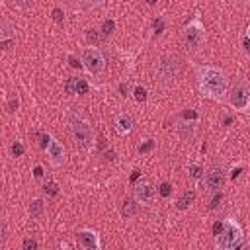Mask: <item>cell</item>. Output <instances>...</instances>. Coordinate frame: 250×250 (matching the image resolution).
I'll use <instances>...</instances> for the list:
<instances>
[{
    "instance_id": "cell-30",
    "label": "cell",
    "mask_w": 250,
    "mask_h": 250,
    "mask_svg": "<svg viewBox=\"0 0 250 250\" xmlns=\"http://www.w3.org/2000/svg\"><path fill=\"white\" fill-rule=\"evenodd\" d=\"M221 229H223V221H221V223L217 221V223L213 225V234H219V232H221Z\"/></svg>"
},
{
    "instance_id": "cell-12",
    "label": "cell",
    "mask_w": 250,
    "mask_h": 250,
    "mask_svg": "<svg viewBox=\"0 0 250 250\" xmlns=\"http://www.w3.org/2000/svg\"><path fill=\"white\" fill-rule=\"evenodd\" d=\"M88 82L84 80V78H80V76H72V78H68V82H66V92L68 94H86L88 92Z\"/></svg>"
},
{
    "instance_id": "cell-35",
    "label": "cell",
    "mask_w": 250,
    "mask_h": 250,
    "mask_svg": "<svg viewBox=\"0 0 250 250\" xmlns=\"http://www.w3.org/2000/svg\"><path fill=\"white\" fill-rule=\"evenodd\" d=\"M78 64H80V62H78V61H76V59H74V57H70V66H74V68H76V66H78Z\"/></svg>"
},
{
    "instance_id": "cell-6",
    "label": "cell",
    "mask_w": 250,
    "mask_h": 250,
    "mask_svg": "<svg viewBox=\"0 0 250 250\" xmlns=\"http://www.w3.org/2000/svg\"><path fill=\"white\" fill-rule=\"evenodd\" d=\"M80 61H82L84 68H86L90 74H94V76H98V74H102V72L105 70V57H104V53H102L98 47H88V49H84Z\"/></svg>"
},
{
    "instance_id": "cell-5",
    "label": "cell",
    "mask_w": 250,
    "mask_h": 250,
    "mask_svg": "<svg viewBox=\"0 0 250 250\" xmlns=\"http://www.w3.org/2000/svg\"><path fill=\"white\" fill-rule=\"evenodd\" d=\"M227 96H229V102L234 107V111H240V113L248 111V107H250V88H248L246 80H238L227 92Z\"/></svg>"
},
{
    "instance_id": "cell-36",
    "label": "cell",
    "mask_w": 250,
    "mask_h": 250,
    "mask_svg": "<svg viewBox=\"0 0 250 250\" xmlns=\"http://www.w3.org/2000/svg\"><path fill=\"white\" fill-rule=\"evenodd\" d=\"M146 4H150V6H154V4H156V0H146Z\"/></svg>"
},
{
    "instance_id": "cell-2",
    "label": "cell",
    "mask_w": 250,
    "mask_h": 250,
    "mask_svg": "<svg viewBox=\"0 0 250 250\" xmlns=\"http://www.w3.org/2000/svg\"><path fill=\"white\" fill-rule=\"evenodd\" d=\"M244 238V230L240 227V223L232 217L223 221V229L219 234H215V246L219 250H234L242 244Z\"/></svg>"
},
{
    "instance_id": "cell-20",
    "label": "cell",
    "mask_w": 250,
    "mask_h": 250,
    "mask_svg": "<svg viewBox=\"0 0 250 250\" xmlns=\"http://www.w3.org/2000/svg\"><path fill=\"white\" fill-rule=\"evenodd\" d=\"M113 31H115V20H113V18L104 20V23H102V33H104V35H111Z\"/></svg>"
},
{
    "instance_id": "cell-24",
    "label": "cell",
    "mask_w": 250,
    "mask_h": 250,
    "mask_svg": "<svg viewBox=\"0 0 250 250\" xmlns=\"http://www.w3.org/2000/svg\"><path fill=\"white\" fill-rule=\"evenodd\" d=\"M23 250H37V240L25 238V240H23Z\"/></svg>"
},
{
    "instance_id": "cell-26",
    "label": "cell",
    "mask_w": 250,
    "mask_h": 250,
    "mask_svg": "<svg viewBox=\"0 0 250 250\" xmlns=\"http://www.w3.org/2000/svg\"><path fill=\"white\" fill-rule=\"evenodd\" d=\"M33 178H35V180H41V178H43V166H41V164H35V166H33Z\"/></svg>"
},
{
    "instance_id": "cell-34",
    "label": "cell",
    "mask_w": 250,
    "mask_h": 250,
    "mask_svg": "<svg viewBox=\"0 0 250 250\" xmlns=\"http://www.w3.org/2000/svg\"><path fill=\"white\" fill-rule=\"evenodd\" d=\"M4 238H6V234H4V227L0 225V248L4 246Z\"/></svg>"
},
{
    "instance_id": "cell-21",
    "label": "cell",
    "mask_w": 250,
    "mask_h": 250,
    "mask_svg": "<svg viewBox=\"0 0 250 250\" xmlns=\"http://www.w3.org/2000/svg\"><path fill=\"white\" fill-rule=\"evenodd\" d=\"M158 193H160L164 199H168V197L172 195V184H168V182H162V184H160V188H158Z\"/></svg>"
},
{
    "instance_id": "cell-3",
    "label": "cell",
    "mask_w": 250,
    "mask_h": 250,
    "mask_svg": "<svg viewBox=\"0 0 250 250\" xmlns=\"http://www.w3.org/2000/svg\"><path fill=\"white\" fill-rule=\"evenodd\" d=\"M70 131H72L74 141L82 148H86V150L94 148V133H92V127H90V123L86 121V117L80 111H72L70 113Z\"/></svg>"
},
{
    "instance_id": "cell-27",
    "label": "cell",
    "mask_w": 250,
    "mask_h": 250,
    "mask_svg": "<svg viewBox=\"0 0 250 250\" xmlns=\"http://www.w3.org/2000/svg\"><path fill=\"white\" fill-rule=\"evenodd\" d=\"M152 146H154V143H152V141H146L145 145H141V146H139V150H141V152H146V150H150Z\"/></svg>"
},
{
    "instance_id": "cell-7",
    "label": "cell",
    "mask_w": 250,
    "mask_h": 250,
    "mask_svg": "<svg viewBox=\"0 0 250 250\" xmlns=\"http://www.w3.org/2000/svg\"><path fill=\"white\" fill-rule=\"evenodd\" d=\"M133 197H135V201H139L141 205H146V207H148V205L154 203L156 189H154V186H152L150 182L141 180V182H137L135 188H133Z\"/></svg>"
},
{
    "instance_id": "cell-16",
    "label": "cell",
    "mask_w": 250,
    "mask_h": 250,
    "mask_svg": "<svg viewBox=\"0 0 250 250\" xmlns=\"http://www.w3.org/2000/svg\"><path fill=\"white\" fill-rule=\"evenodd\" d=\"M135 207H137L135 199H125L123 205H121V215H123L125 219H127V217H133V215H135Z\"/></svg>"
},
{
    "instance_id": "cell-25",
    "label": "cell",
    "mask_w": 250,
    "mask_h": 250,
    "mask_svg": "<svg viewBox=\"0 0 250 250\" xmlns=\"http://www.w3.org/2000/svg\"><path fill=\"white\" fill-rule=\"evenodd\" d=\"M53 20H55L57 23H61V21L64 20V14H62L61 8H55V10H53Z\"/></svg>"
},
{
    "instance_id": "cell-15",
    "label": "cell",
    "mask_w": 250,
    "mask_h": 250,
    "mask_svg": "<svg viewBox=\"0 0 250 250\" xmlns=\"http://www.w3.org/2000/svg\"><path fill=\"white\" fill-rule=\"evenodd\" d=\"M178 135L184 141H189L193 137V125L191 123H178Z\"/></svg>"
},
{
    "instance_id": "cell-17",
    "label": "cell",
    "mask_w": 250,
    "mask_h": 250,
    "mask_svg": "<svg viewBox=\"0 0 250 250\" xmlns=\"http://www.w3.org/2000/svg\"><path fill=\"white\" fill-rule=\"evenodd\" d=\"M133 98H135V102L145 104V102H146V98H148L146 88H145V86H135V88H133Z\"/></svg>"
},
{
    "instance_id": "cell-23",
    "label": "cell",
    "mask_w": 250,
    "mask_h": 250,
    "mask_svg": "<svg viewBox=\"0 0 250 250\" xmlns=\"http://www.w3.org/2000/svg\"><path fill=\"white\" fill-rule=\"evenodd\" d=\"M23 150H25V148H23V145H21L20 141H16V143L12 145V154H14V156H21Z\"/></svg>"
},
{
    "instance_id": "cell-4",
    "label": "cell",
    "mask_w": 250,
    "mask_h": 250,
    "mask_svg": "<svg viewBox=\"0 0 250 250\" xmlns=\"http://www.w3.org/2000/svg\"><path fill=\"white\" fill-rule=\"evenodd\" d=\"M182 41H184L186 49H189V51H197L205 43V25L199 16H195L188 25H184Z\"/></svg>"
},
{
    "instance_id": "cell-9",
    "label": "cell",
    "mask_w": 250,
    "mask_h": 250,
    "mask_svg": "<svg viewBox=\"0 0 250 250\" xmlns=\"http://www.w3.org/2000/svg\"><path fill=\"white\" fill-rule=\"evenodd\" d=\"M76 240L84 250H100L102 248V240L100 234L94 229H80L76 232Z\"/></svg>"
},
{
    "instance_id": "cell-22",
    "label": "cell",
    "mask_w": 250,
    "mask_h": 250,
    "mask_svg": "<svg viewBox=\"0 0 250 250\" xmlns=\"http://www.w3.org/2000/svg\"><path fill=\"white\" fill-rule=\"evenodd\" d=\"M43 189H45V193H49V195H57V193H59L57 182H45V184H43Z\"/></svg>"
},
{
    "instance_id": "cell-13",
    "label": "cell",
    "mask_w": 250,
    "mask_h": 250,
    "mask_svg": "<svg viewBox=\"0 0 250 250\" xmlns=\"http://www.w3.org/2000/svg\"><path fill=\"white\" fill-rule=\"evenodd\" d=\"M193 199H195V191H193V189H188V191H184V193L180 195V199H178V209H180V211L188 209V207L193 203Z\"/></svg>"
},
{
    "instance_id": "cell-28",
    "label": "cell",
    "mask_w": 250,
    "mask_h": 250,
    "mask_svg": "<svg viewBox=\"0 0 250 250\" xmlns=\"http://www.w3.org/2000/svg\"><path fill=\"white\" fill-rule=\"evenodd\" d=\"M242 49L248 53L250 51V47H248V33H244V37H242Z\"/></svg>"
},
{
    "instance_id": "cell-19",
    "label": "cell",
    "mask_w": 250,
    "mask_h": 250,
    "mask_svg": "<svg viewBox=\"0 0 250 250\" xmlns=\"http://www.w3.org/2000/svg\"><path fill=\"white\" fill-rule=\"evenodd\" d=\"M189 176H191L193 180H203V166L197 164V162L189 164Z\"/></svg>"
},
{
    "instance_id": "cell-29",
    "label": "cell",
    "mask_w": 250,
    "mask_h": 250,
    "mask_svg": "<svg viewBox=\"0 0 250 250\" xmlns=\"http://www.w3.org/2000/svg\"><path fill=\"white\" fill-rule=\"evenodd\" d=\"M195 117H197L195 111H191V109L189 111H184V119H195Z\"/></svg>"
},
{
    "instance_id": "cell-31",
    "label": "cell",
    "mask_w": 250,
    "mask_h": 250,
    "mask_svg": "<svg viewBox=\"0 0 250 250\" xmlns=\"http://www.w3.org/2000/svg\"><path fill=\"white\" fill-rule=\"evenodd\" d=\"M219 201H221V193H219V191H217V195H215V197H213V203H211V209H215V207H217V205H219Z\"/></svg>"
},
{
    "instance_id": "cell-8",
    "label": "cell",
    "mask_w": 250,
    "mask_h": 250,
    "mask_svg": "<svg viewBox=\"0 0 250 250\" xmlns=\"http://www.w3.org/2000/svg\"><path fill=\"white\" fill-rule=\"evenodd\" d=\"M205 184L209 191H221V188L225 186V170L221 164H213L207 172H205Z\"/></svg>"
},
{
    "instance_id": "cell-33",
    "label": "cell",
    "mask_w": 250,
    "mask_h": 250,
    "mask_svg": "<svg viewBox=\"0 0 250 250\" xmlns=\"http://www.w3.org/2000/svg\"><path fill=\"white\" fill-rule=\"evenodd\" d=\"M240 170H242V164H238V168H236V170H234V168H232V172H230V178H232V180H234V178H236V176H238V174H240Z\"/></svg>"
},
{
    "instance_id": "cell-11",
    "label": "cell",
    "mask_w": 250,
    "mask_h": 250,
    "mask_svg": "<svg viewBox=\"0 0 250 250\" xmlns=\"http://www.w3.org/2000/svg\"><path fill=\"white\" fill-rule=\"evenodd\" d=\"M113 127H115L117 135L125 137V135H129V133L133 131L135 121H133V117H131L129 113L123 111V113H117V117H115V121H113Z\"/></svg>"
},
{
    "instance_id": "cell-1",
    "label": "cell",
    "mask_w": 250,
    "mask_h": 250,
    "mask_svg": "<svg viewBox=\"0 0 250 250\" xmlns=\"http://www.w3.org/2000/svg\"><path fill=\"white\" fill-rule=\"evenodd\" d=\"M197 88L203 98L213 102H223L229 92V78L225 70L205 64L197 68Z\"/></svg>"
},
{
    "instance_id": "cell-14",
    "label": "cell",
    "mask_w": 250,
    "mask_h": 250,
    "mask_svg": "<svg viewBox=\"0 0 250 250\" xmlns=\"http://www.w3.org/2000/svg\"><path fill=\"white\" fill-rule=\"evenodd\" d=\"M43 211H45V203H43V199H33L31 203H29V213H31V217L33 219H41L43 217Z\"/></svg>"
},
{
    "instance_id": "cell-32",
    "label": "cell",
    "mask_w": 250,
    "mask_h": 250,
    "mask_svg": "<svg viewBox=\"0 0 250 250\" xmlns=\"http://www.w3.org/2000/svg\"><path fill=\"white\" fill-rule=\"evenodd\" d=\"M88 6H102L104 4V0H84Z\"/></svg>"
},
{
    "instance_id": "cell-18",
    "label": "cell",
    "mask_w": 250,
    "mask_h": 250,
    "mask_svg": "<svg viewBox=\"0 0 250 250\" xmlns=\"http://www.w3.org/2000/svg\"><path fill=\"white\" fill-rule=\"evenodd\" d=\"M18 107H20V96L16 92H10L8 94V109L14 113V111H18Z\"/></svg>"
},
{
    "instance_id": "cell-10",
    "label": "cell",
    "mask_w": 250,
    "mask_h": 250,
    "mask_svg": "<svg viewBox=\"0 0 250 250\" xmlns=\"http://www.w3.org/2000/svg\"><path fill=\"white\" fill-rule=\"evenodd\" d=\"M45 148H47V156H49V160H51L55 166H61V164L66 160V150H64V146H62L55 137L49 135Z\"/></svg>"
}]
</instances>
